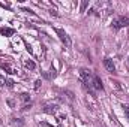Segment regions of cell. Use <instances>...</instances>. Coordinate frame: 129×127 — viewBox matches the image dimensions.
<instances>
[{
	"label": "cell",
	"instance_id": "5b68a950",
	"mask_svg": "<svg viewBox=\"0 0 129 127\" xmlns=\"http://www.w3.org/2000/svg\"><path fill=\"white\" fill-rule=\"evenodd\" d=\"M57 109H59V106L54 105V103H53V105L50 103V105H45V106H44V112H45V114H56Z\"/></svg>",
	"mask_w": 129,
	"mask_h": 127
},
{
	"label": "cell",
	"instance_id": "ffe728a7",
	"mask_svg": "<svg viewBox=\"0 0 129 127\" xmlns=\"http://www.w3.org/2000/svg\"><path fill=\"white\" fill-rule=\"evenodd\" d=\"M128 67H129V58H128Z\"/></svg>",
	"mask_w": 129,
	"mask_h": 127
},
{
	"label": "cell",
	"instance_id": "e0dca14e",
	"mask_svg": "<svg viewBox=\"0 0 129 127\" xmlns=\"http://www.w3.org/2000/svg\"><path fill=\"white\" fill-rule=\"evenodd\" d=\"M0 6H2V8H9V5H8V3H2V2H0Z\"/></svg>",
	"mask_w": 129,
	"mask_h": 127
},
{
	"label": "cell",
	"instance_id": "7c38bea8",
	"mask_svg": "<svg viewBox=\"0 0 129 127\" xmlns=\"http://www.w3.org/2000/svg\"><path fill=\"white\" fill-rule=\"evenodd\" d=\"M41 84H42V82H41V79H36V81H35V85H33L35 91H39V90H41Z\"/></svg>",
	"mask_w": 129,
	"mask_h": 127
},
{
	"label": "cell",
	"instance_id": "7a4b0ae2",
	"mask_svg": "<svg viewBox=\"0 0 129 127\" xmlns=\"http://www.w3.org/2000/svg\"><path fill=\"white\" fill-rule=\"evenodd\" d=\"M126 26H129V17H125V15L114 18L113 23H111V27L116 29V30H119V29H122V27H126Z\"/></svg>",
	"mask_w": 129,
	"mask_h": 127
},
{
	"label": "cell",
	"instance_id": "8992f818",
	"mask_svg": "<svg viewBox=\"0 0 129 127\" xmlns=\"http://www.w3.org/2000/svg\"><path fill=\"white\" fill-rule=\"evenodd\" d=\"M104 66H105V69L108 70V72H116V66H114V63H113V60L111 58H105L104 60Z\"/></svg>",
	"mask_w": 129,
	"mask_h": 127
},
{
	"label": "cell",
	"instance_id": "30bf717a",
	"mask_svg": "<svg viewBox=\"0 0 129 127\" xmlns=\"http://www.w3.org/2000/svg\"><path fill=\"white\" fill-rule=\"evenodd\" d=\"M20 99H21L23 102H26V105H27V102L30 103V94H27V93H23V94H20Z\"/></svg>",
	"mask_w": 129,
	"mask_h": 127
},
{
	"label": "cell",
	"instance_id": "9c48e42d",
	"mask_svg": "<svg viewBox=\"0 0 129 127\" xmlns=\"http://www.w3.org/2000/svg\"><path fill=\"white\" fill-rule=\"evenodd\" d=\"M2 69H3L6 73H9V75H12V73H17V72H15V70H14V69L9 66V64H5V63H3V64H2Z\"/></svg>",
	"mask_w": 129,
	"mask_h": 127
},
{
	"label": "cell",
	"instance_id": "8fae6325",
	"mask_svg": "<svg viewBox=\"0 0 129 127\" xmlns=\"http://www.w3.org/2000/svg\"><path fill=\"white\" fill-rule=\"evenodd\" d=\"M24 66H26L27 69H30V70H35V67H36L32 60H27V61H24Z\"/></svg>",
	"mask_w": 129,
	"mask_h": 127
},
{
	"label": "cell",
	"instance_id": "4fadbf2b",
	"mask_svg": "<svg viewBox=\"0 0 129 127\" xmlns=\"http://www.w3.org/2000/svg\"><path fill=\"white\" fill-rule=\"evenodd\" d=\"M122 108H123V111H125V115H126V118L129 120V105H123Z\"/></svg>",
	"mask_w": 129,
	"mask_h": 127
},
{
	"label": "cell",
	"instance_id": "ac0fdd59",
	"mask_svg": "<svg viewBox=\"0 0 129 127\" xmlns=\"http://www.w3.org/2000/svg\"><path fill=\"white\" fill-rule=\"evenodd\" d=\"M0 85H5V79H3V76L0 75Z\"/></svg>",
	"mask_w": 129,
	"mask_h": 127
},
{
	"label": "cell",
	"instance_id": "2e32d148",
	"mask_svg": "<svg viewBox=\"0 0 129 127\" xmlns=\"http://www.w3.org/2000/svg\"><path fill=\"white\" fill-rule=\"evenodd\" d=\"M24 45H26V48H27V51H29V52L32 54V52H33V51H32V48H30V45H29V43H27L26 40H24Z\"/></svg>",
	"mask_w": 129,
	"mask_h": 127
},
{
	"label": "cell",
	"instance_id": "277c9868",
	"mask_svg": "<svg viewBox=\"0 0 129 127\" xmlns=\"http://www.w3.org/2000/svg\"><path fill=\"white\" fill-rule=\"evenodd\" d=\"M92 88L93 90H104V85H102V81H101V78H99V75H93V79H92Z\"/></svg>",
	"mask_w": 129,
	"mask_h": 127
},
{
	"label": "cell",
	"instance_id": "ba28073f",
	"mask_svg": "<svg viewBox=\"0 0 129 127\" xmlns=\"http://www.w3.org/2000/svg\"><path fill=\"white\" fill-rule=\"evenodd\" d=\"M14 33H15V30H14V29H9V27H2V29H0V34H2V36H6V37L12 36Z\"/></svg>",
	"mask_w": 129,
	"mask_h": 127
},
{
	"label": "cell",
	"instance_id": "9a60e30c",
	"mask_svg": "<svg viewBox=\"0 0 129 127\" xmlns=\"http://www.w3.org/2000/svg\"><path fill=\"white\" fill-rule=\"evenodd\" d=\"M6 85H8L9 88H12V87H14V81H11V79H6Z\"/></svg>",
	"mask_w": 129,
	"mask_h": 127
},
{
	"label": "cell",
	"instance_id": "5bb4252c",
	"mask_svg": "<svg viewBox=\"0 0 129 127\" xmlns=\"http://www.w3.org/2000/svg\"><path fill=\"white\" fill-rule=\"evenodd\" d=\"M87 5H89V2H83V3H81V12H84V11H86Z\"/></svg>",
	"mask_w": 129,
	"mask_h": 127
},
{
	"label": "cell",
	"instance_id": "d6986e66",
	"mask_svg": "<svg viewBox=\"0 0 129 127\" xmlns=\"http://www.w3.org/2000/svg\"><path fill=\"white\" fill-rule=\"evenodd\" d=\"M8 105H9V106H12V108H14V102H12V100H8Z\"/></svg>",
	"mask_w": 129,
	"mask_h": 127
},
{
	"label": "cell",
	"instance_id": "3957f363",
	"mask_svg": "<svg viewBox=\"0 0 129 127\" xmlns=\"http://www.w3.org/2000/svg\"><path fill=\"white\" fill-rule=\"evenodd\" d=\"M54 32L57 33V36L60 37V40L64 43V46H68V48H71V39H69V36H68V33L64 32L63 29H54Z\"/></svg>",
	"mask_w": 129,
	"mask_h": 127
},
{
	"label": "cell",
	"instance_id": "52a82bcc",
	"mask_svg": "<svg viewBox=\"0 0 129 127\" xmlns=\"http://www.w3.org/2000/svg\"><path fill=\"white\" fill-rule=\"evenodd\" d=\"M56 75H57V72H56V69H51V70H48V72H42V76L45 78V79H54L56 78Z\"/></svg>",
	"mask_w": 129,
	"mask_h": 127
},
{
	"label": "cell",
	"instance_id": "6da1fadb",
	"mask_svg": "<svg viewBox=\"0 0 129 127\" xmlns=\"http://www.w3.org/2000/svg\"><path fill=\"white\" fill-rule=\"evenodd\" d=\"M80 76H81V81H83L84 87L89 88V90H93V88H92V79H93V73H92V70L83 67V69H80Z\"/></svg>",
	"mask_w": 129,
	"mask_h": 127
}]
</instances>
